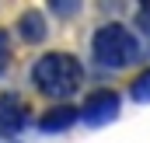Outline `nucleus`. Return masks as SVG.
I'll list each match as a JSON object with an SVG mask.
<instances>
[{"mask_svg":"<svg viewBox=\"0 0 150 143\" xmlns=\"http://www.w3.org/2000/svg\"><path fill=\"white\" fill-rule=\"evenodd\" d=\"M84 80V67L70 52H45L32 67V84L45 98H70Z\"/></svg>","mask_w":150,"mask_h":143,"instance_id":"f257e3e1","label":"nucleus"},{"mask_svg":"<svg viewBox=\"0 0 150 143\" xmlns=\"http://www.w3.org/2000/svg\"><path fill=\"white\" fill-rule=\"evenodd\" d=\"M91 56L105 70H126V67H133L140 59V42L126 25L108 21L91 35Z\"/></svg>","mask_w":150,"mask_h":143,"instance_id":"f03ea898","label":"nucleus"},{"mask_svg":"<svg viewBox=\"0 0 150 143\" xmlns=\"http://www.w3.org/2000/svg\"><path fill=\"white\" fill-rule=\"evenodd\" d=\"M115 115H119V94L115 91H98L80 108V119L91 122V126H105V122H112Z\"/></svg>","mask_w":150,"mask_h":143,"instance_id":"7ed1b4c3","label":"nucleus"},{"mask_svg":"<svg viewBox=\"0 0 150 143\" xmlns=\"http://www.w3.org/2000/svg\"><path fill=\"white\" fill-rule=\"evenodd\" d=\"M28 119V108L18 94H0V133L4 136H14Z\"/></svg>","mask_w":150,"mask_h":143,"instance_id":"20e7f679","label":"nucleus"},{"mask_svg":"<svg viewBox=\"0 0 150 143\" xmlns=\"http://www.w3.org/2000/svg\"><path fill=\"white\" fill-rule=\"evenodd\" d=\"M18 35L25 38V42H42V38L49 35L45 14H42V11H25V14L18 18Z\"/></svg>","mask_w":150,"mask_h":143,"instance_id":"39448f33","label":"nucleus"},{"mask_svg":"<svg viewBox=\"0 0 150 143\" xmlns=\"http://www.w3.org/2000/svg\"><path fill=\"white\" fill-rule=\"evenodd\" d=\"M77 108H70V105H59V108H52V112H45L42 119H38V129L42 133H59V129H70L77 122Z\"/></svg>","mask_w":150,"mask_h":143,"instance_id":"423d86ee","label":"nucleus"},{"mask_svg":"<svg viewBox=\"0 0 150 143\" xmlns=\"http://www.w3.org/2000/svg\"><path fill=\"white\" fill-rule=\"evenodd\" d=\"M129 98H133V101H143V105L150 101V70H147V73H140V77L133 80V87H129Z\"/></svg>","mask_w":150,"mask_h":143,"instance_id":"0eeeda50","label":"nucleus"},{"mask_svg":"<svg viewBox=\"0 0 150 143\" xmlns=\"http://www.w3.org/2000/svg\"><path fill=\"white\" fill-rule=\"evenodd\" d=\"M7 63H11V35L0 28V73L7 70Z\"/></svg>","mask_w":150,"mask_h":143,"instance_id":"6e6552de","label":"nucleus"},{"mask_svg":"<svg viewBox=\"0 0 150 143\" xmlns=\"http://www.w3.org/2000/svg\"><path fill=\"white\" fill-rule=\"evenodd\" d=\"M140 25H143V32L150 35V4H147V7H140Z\"/></svg>","mask_w":150,"mask_h":143,"instance_id":"1a4fd4ad","label":"nucleus"}]
</instances>
